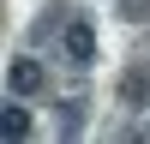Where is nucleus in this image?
Masks as SVG:
<instances>
[{
    "label": "nucleus",
    "mask_w": 150,
    "mask_h": 144,
    "mask_svg": "<svg viewBox=\"0 0 150 144\" xmlns=\"http://www.w3.org/2000/svg\"><path fill=\"white\" fill-rule=\"evenodd\" d=\"M66 18H72V6H48V18H36V42H48V36H60V30H66Z\"/></svg>",
    "instance_id": "obj_4"
},
{
    "label": "nucleus",
    "mask_w": 150,
    "mask_h": 144,
    "mask_svg": "<svg viewBox=\"0 0 150 144\" xmlns=\"http://www.w3.org/2000/svg\"><path fill=\"white\" fill-rule=\"evenodd\" d=\"M0 138H30V108H24V96H12L6 108H0Z\"/></svg>",
    "instance_id": "obj_3"
},
{
    "label": "nucleus",
    "mask_w": 150,
    "mask_h": 144,
    "mask_svg": "<svg viewBox=\"0 0 150 144\" xmlns=\"http://www.w3.org/2000/svg\"><path fill=\"white\" fill-rule=\"evenodd\" d=\"M60 132H66V138H72V132H84V102H78V96L60 102Z\"/></svg>",
    "instance_id": "obj_5"
},
{
    "label": "nucleus",
    "mask_w": 150,
    "mask_h": 144,
    "mask_svg": "<svg viewBox=\"0 0 150 144\" xmlns=\"http://www.w3.org/2000/svg\"><path fill=\"white\" fill-rule=\"evenodd\" d=\"M60 54H66V66H96V24L84 18V12L66 18V30H60Z\"/></svg>",
    "instance_id": "obj_1"
},
{
    "label": "nucleus",
    "mask_w": 150,
    "mask_h": 144,
    "mask_svg": "<svg viewBox=\"0 0 150 144\" xmlns=\"http://www.w3.org/2000/svg\"><path fill=\"white\" fill-rule=\"evenodd\" d=\"M120 90H126V102H138V96H150V78H144V72H132Z\"/></svg>",
    "instance_id": "obj_6"
},
{
    "label": "nucleus",
    "mask_w": 150,
    "mask_h": 144,
    "mask_svg": "<svg viewBox=\"0 0 150 144\" xmlns=\"http://www.w3.org/2000/svg\"><path fill=\"white\" fill-rule=\"evenodd\" d=\"M6 90H12V96H42V90H48V72H42V60L18 54V60L6 66Z\"/></svg>",
    "instance_id": "obj_2"
}]
</instances>
